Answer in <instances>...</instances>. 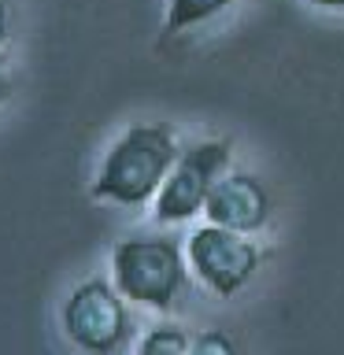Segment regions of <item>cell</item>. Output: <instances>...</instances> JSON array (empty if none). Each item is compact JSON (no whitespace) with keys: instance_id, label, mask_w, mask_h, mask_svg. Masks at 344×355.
Segmentation results:
<instances>
[{"instance_id":"obj_1","label":"cell","mask_w":344,"mask_h":355,"mask_svg":"<svg viewBox=\"0 0 344 355\" xmlns=\"http://www.w3.org/2000/svg\"><path fill=\"white\" fill-rule=\"evenodd\" d=\"M178 155L182 148L163 122H137V126L122 130L108 148L93 193L119 207H141L155 200Z\"/></svg>"},{"instance_id":"obj_2","label":"cell","mask_w":344,"mask_h":355,"mask_svg":"<svg viewBox=\"0 0 344 355\" xmlns=\"http://www.w3.org/2000/svg\"><path fill=\"white\" fill-rule=\"evenodd\" d=\"M115 288L133 304L171 307L185 288V252L166 237H130L111 252Z\"/></svg>"},{"instance_id":"obj_3","label":"cell","mask_w":344,"mask_h":355,"mask_svg":"<svg viewBox=\"0 0 344 355\" xmlns=\"http://www.w3.org/2000/svg\"><path fill=\"white\" fill-rule=\"evenodd\" d=\"M230 174L226 141H196L174 159L163 189L155 193V222H189L207 207L211 189Z\"/></svg>"},{"instance_id":"obj_4","label":"cell","mask_w":344,"mask_h":355,"mask_svg":"<svg viewBox=\"0 0 344 355\" xmlns=\"http://www.w3.org/2000/svg\"><path fill=\"white\" fill-rule=\"evenodd\" d=\"M119 288L108 282L78 285L63 304V333L85 355H115L130 333V315Z\"/></svg>"},{"instance_id":"obj_5","label":"cell","mask_w":344,"mask_h":355,"mask_svg":"<svg viewBox=\"0 0 344 355\" xmlns=\"http://www.w3.org/2000/svg\"><path fill=\"white\" fill-rule=\"evenodd\" d=\"M185 259L200 282L218 296H233L252 282L259 266V248L248 241V233L226 230V226H200L185 244Z\"/></svg>"},{"instance_id":"obj_6","label":"cell","mask_w":344,"mask_h":355,"mask_svg":"<svg viewBox=\"0 0 344 355\" xmlns=\"http://www.w3.org/2000/svg\"><path fill=\"white\" fill-rule=\"evenodd\" d=\"M207 222L215 226H226V230H237V233H255L266 226L270 218V196L266 189L255 182L252 174H222L218 185L211 189L207 196V207H204Z\"/></svg>"},{"instance_id":"obj_7","label":"cell","mask_w":344,"mask_h":355,"mask_svg":"<svg viewBox=\"0 0 344 355\" xmlns=\"http://www.w3.org/2000/svg\"><path fill=\"white\" fill-rule=\"evenodd\" d=\"M230 4H237V0H166L163 30L166 33H185V30L200 26V22L215 19L218 11H226Z\"/></svg>"},{"instance_id":"obj_8","label":"cell","mask_w":344,"mask_h":355,"mask_svg":"<svg viewBox=\"0 0 344 355\" xmlns=\"http://www.w3.org/2000/svg\"><path fill=\"white\" fill-rule=\"evenodd\" d=\"M189 344H193V340L185 337V329H178V326H155V329L144 333L137 355H189Z\"/></svg>"},{"instance_id":"obj_9","label":"cell","mask_w":344,"mask_h":355,"mask_svg":"<svg viewBox=\"0 0 344 355\" xmlns=\"http://www.w3.org/2000/svg\"><path fill=\"white\" fill-rule=\"evenodd\" d=\"M189 355H241V348L230 333L204 329L200 337H193V344H189Z\"/></svg>"},{"instance_id":"obj_10","label":"cell","mask_w":344,"mask_h":355,"mask_svg":"<svg viewBox=\"0 0 344 355\" xmlns=\"http://www.w3.org/2000/svg\"><path fill=\"white\" fill-rule=\"evenodd\" d=\"M11 37V8H8V0H0V49L8 44Z\"/></svg>"},{"instance_id":"obj_11","label":"cell","mask_w":344,"mask_h":355,"mask_svg":"<svg viewBox=\"0 0 344 355\" xmlns=\"http://www.w3.org/2000/svg\"><path fill=\"white\" fill-rule=\"evenodd\" d=\"M8 96H11V78H8L4 71H0V104H4Z\"/></svg>"},{"instance_id":"obj_12","label":"cell","mask_w":344,"mask_h":355,"mask_svg":"<svg viewBox=\"0 0 344 355\" xmlns=\"http://www.w3.org/2000/svg\"><path fill=\"white\" fill-rule=\"evenodd\" d=\"M311 4H318V8H329V11H344V0H311Z\"/></svg>"}]
</instances>
